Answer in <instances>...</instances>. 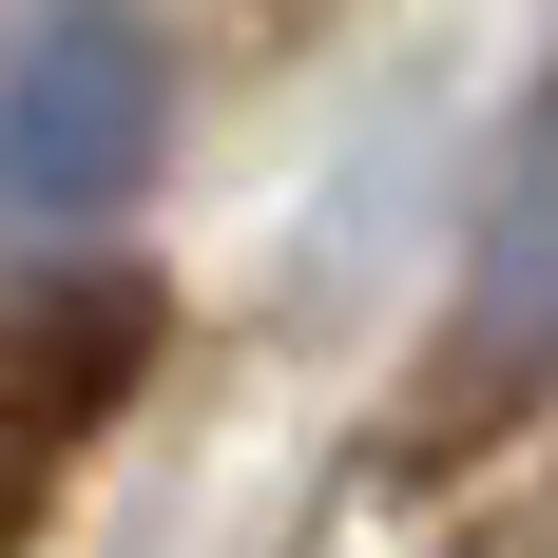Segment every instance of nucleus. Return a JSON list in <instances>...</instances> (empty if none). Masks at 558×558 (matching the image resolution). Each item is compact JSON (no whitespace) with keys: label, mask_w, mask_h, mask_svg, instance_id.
<instances>
[{"label":"nucleus","mask_w":558,"mask_h":558,"mask_svg":"<svg viewBox=\"0 0 558 558\" xmlns=\"http://www.w3.org/2000/svg\"><path fill=\"white\" fill-rule=\"evenodd\" d=\"M155 173H173V39L135 0H39L0 39V231L97 251Z\"/></svg>","instance_id":"obj_1"},{"label":"nucleus","mask_w":558,"mask_h":558,"mask_svg":"<svg viewBox=\"0 0 558 558\" xmlns=\"http://www.w3.org/2000/svg\"><path fill=\"white\" fill-rule=\"evenodd\" d=\"M520 404H558V58L520 97L482 213H462V289H444V347H424V462L444 444H501Z\"/></svg>","instance_id":"obj_3"},{"label":"nucleus","mask_w":558,"mask_h":558,"mask_svg":"<svg viewBox=\"0 0 558 558\" xmlns=\"http://www.w3.org/2000/svg\"><path fill=\"white\" fill-rule=\"evenodd\" d=\"M173 347V289L116 270V251H39L20 270V308H0V558L58 520V482L116 444V404L155 386Z\"/></svg>","instance_id":"obj_2"}]
</instances>
